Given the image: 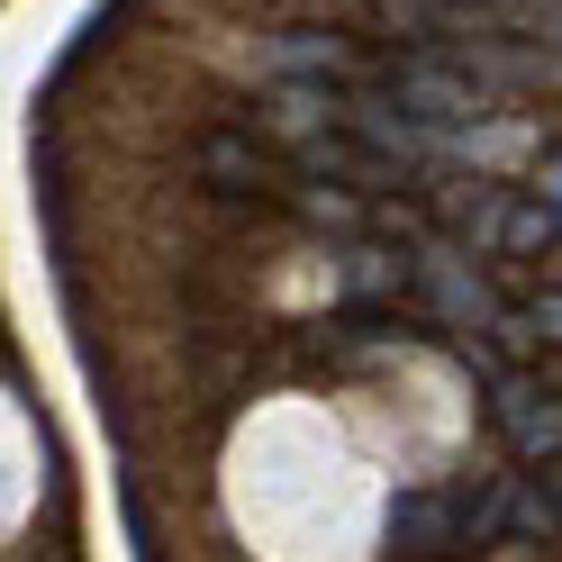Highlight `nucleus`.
<instances>
[{
  "label": "nucleus",
  "mask_w": 562,
  "mask_h": 562,
  "mask_svg": "<svg viewBox=\"0 0 562 562\" xmlns=\"http://www.w3.org/2000/svg\"><path fill=\"white\" fill-rule=\"evenodd\" d=\"M400 82V100L417 119H481V82H453V74H436V64H408V74H391Z\"/></svg>",
  "instance_id": "nucleus-1"
},
{
  "label": "nucleus",
  "mask_w": 562,
  "mask_h": 562,
  "mask_svg": "<svg viewBox=\"0 0 562 562\" xmlns=\"http://www.w3.org/2000/svg\"><path fill=\"white\" fill-rule=\"evenodd\" d=\"M499 417H508L517 453H536V463H553V400H536L526 381H508V391H499Z\"/></svg>",
  "instance_id": "nucleus-2"
},
{
  "label": "nucleus",
  "mask_w": 562,
  "mask_h": 562,
  "mask_svg": "<svg viewBox=\"0 0 562 562\" xmlns=\"http://www.w3.org/2000/svg\"><path fill=\"white\" fill-rule=\"evenodd\" d=\"M427 281H436V300L453 308V318H490V291H481V281L453 263V255H427Z\"/></svg>",
  "instance_id": "nucleus-3"
},
{
  "label": "nucleus",
  "mask_w": 562,
  "mask_h": 562,
  "mask_svg": "<svg viewBox=\"0 0 562 562\" xmlns=\"http://www.w3.org/2000/svg\"><path fill=\"white\" fill-rule=\"evenodd\" d=\"M499 245H508V255H536V245H553V191H544V200H517L508 218H499Z\"/></svg>",
  "instance_id": "nucleus-4"
},
{
  "label": "nucleus",
  "mask_w": 562,
  "mask_h": 562,
  "mask_svg": "<svg viewBox=\"0 0 562 562\" xmlns=\"http://www.w3.org/2000/svg\"><path fill=\"white\" fill-rule=\"evenodd\" d=\"M391 536H400L408 553H436V544L453 536V517H445V499H408V508L391 517Z\"/></svg>",
  "instance_id": "nucleus-5"
}]
</instances>
